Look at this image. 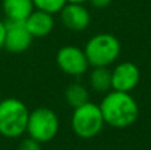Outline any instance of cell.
<instances>
[{
    "instance_id": "9",
    "label": "cell",
    "mask_w": 151,
    "mask_h": 150,
    "mask_svg": "<svg viewBox=\"0 0 151 150\" xmlns=\"http://www.w3.org/2000/svg\"><path fill=\"white\" fill-rule=\"evenodd\" d=\"M60 16L63 24L70 31H83L90 24V15L83 4L66 3L65 7L60 11Z\"/></svg>"
},
{
    "instance_id": "5",
    "label": "cell",
    "mask_w": 151,
    "mask_h": 150,
    "mask_svg": "<svg viewBox=\"0 0 151 150\" xmlns=\"http://www.w3.org/2000/svg\"><path fill=\"white\" fill-rule=\"evenodd\" d=\"M60 121L55 110L49 108H36L29 112L27 133L29 137L39 141L40 144H45L52 141L57 136Z\"/></svg>"
},
{
    "instance_id": "12",
    "label": "cell",
    "mask_w": 151,
    "mask_h": 150,
    "mask_svg": "<svg viewBox=\"0 0 151 150\" xmlns=\"http://www.w3.org/2000/svg\"><path fill=\"white\" fill-rule=\"evenodd\" d=\"M89 81L96 92H107L111 88V71L107 66H96L91 71Z\"/></svg>"
},
{
    "instance_id": "15",
    "label": "cell",
    "mask_w": 151,
    "mask_h": 150,
    "mask_svg": "<svg viewBox=\"0 0 151 150\" xmlns=\"http://www.w3.org/2000/svg\"><path fill=\"white\" fill-rule=\"evenodd\" d=\"M17 150H41V144L28 136L27 138L20 141Z\"/></svg>"
},
{
    "instance_id": "7",
    "label": "cell",
    "mask_w": 151,
    "mask_h": 150,
    "mask_svg": "<svg viewBox=\"0 0 151 150\" xmlns=\"http://www.w3.org/2000/svg\"><path fill=\"white\" fill-rule=\"evenodd\" d=\"M33 36L28 31L24 21L5 20V35L3 48L7 52L17 55L23 53L31 47Z\"/></svg>"
},
{
    "instance_id": "3",
    "label": "cell",
    "mask_w": 151,
    "mask_h": 150,
    "mask_svg": "<svg viewBox=\"0 0 151 150\" xmlns=\"http://www.w3.org/2000/svg\"><path fill=\"white\" fill-rule=\"evenodd\" d=\"M83 52L93 68L109 66L121 55V43L114 35L98 33L89 39Z\"/></svg>"
},
{
    "instance_id": "18",
    "label": "cell",
    "mask_w": 151,
    "mask_h": 150,
    "mask_svg": "<svg viewBox=\"0 0 151 150\" xmlns=\"http://www.w3.org/2000/svg\"><path fill=\"white\" fill-rule=\"evenodd\" d=\"M88 0H66V3H72V4H83Z\"/></svg>"
},
{
    "instance_id": "4",
    "label": "cell",
    "mask_w": 151,
    "mask_h": 150,
    "mask_svg": "<svg viewBox=\"0 0 151 150\" xmlns=\"http://www.w3.org/2000/svg\"><path fill=\"white\" fill-rule=\"evenodd\" d=\"M105 125L99 105L88 101L74 108L72 114V129L80 138H93L102 130Z\"/></svg>"
},
{
    "instance_id": "16",
    "label": "cell",
    "mask_w": 151,
    "mask_h": 150,
    "mask_svg": "<svg viewBox=\"0 0 151 150\" xmlns=\"http://www.w3.org/2000/svg\"><path fill=\"white\" fill-rule=\"evenodd\" d=\"M90 3L97 8H105L111 3V0H90Z\"/></svg>"
},
{
    "instance_id": "2",
    "label": "cell",
    "mask_w": 151,
    "mask_h": 150,
    "mask_svg": "<svg viewBox=\"0 0 151 150\" xmlns=\"http://www.w3.org/2000/svg\"><path fill=\"white\" fill-rule=\"evenodd\" d=\"M29 109L21 100L8 97L0 100V134L5 138H19L27 133Z\"/></svg>"
},
{
    "instance_id": "8",
    "label": "cell",
    "mask_w": 151,
    "mask_h": 150,
    "mask_svg": "<svg viewBox=\"0 0 151 150\" xmlns=\"http://www.w3.org/2000/svg\"><path fill=\"white\" fill-rule=\"evenodd\" d=\"M141 79L139 68L134 63L125 61L111 71V88L113 90L130 93L138 85Z\"/></svg>"
},
{
    "instance_id": "1",
    "label": "cell",
    "mask_w": 151,
    "mask_h": 150,
    "mask_svg": "<svg viewBox=\"0 0 151 150\" xmlns=\"http://www.w3.org/2000/svg\"><path fill=\"white\" fill-rule=\"evenodd\" d=\"M99 109L102 112L105 124L123 129L137 121L139 114V108L134 97L127 92L113 90L109 92L101 101Z\"/></svg>"
},
{
    "instance_id": "14",
    "label": "cell",
    "mask_w": 151,
    "mask_h": 150,
    "mask_svg": "<svg viewBox=\"0 0 151 150\" xmlns=\"http://www.w3.org/2000/svg\"><path fill=\"white\" fill-rule=\"evenodd\" d=\"M35 8L40 11H44L48 13H60V11L65 7L66 0H32Z\"/></svg>"
},
{
    "instance_id": "10",
    "label": "cell",
    "mask_w": 151,
    "mask_h": 150,
    "mask_svg": "<svg viewBox=\"0 0 151 150\" xmlns=\"http://www.w3.org/2000/svg\"><path fill=\"white\" fill-rule=\"evenodd\" d=\"M24 23H25L28 31L31 32V35L33 36V39L48 36L55 28V19H53L52 13L44 12V11L36 9V8L27 17Z\"/></svg>"
},
{
    "instance_id": "17",
    "label": "cell",
    "mask_w": 151,
    "mask_h": 150,
    "mask_svg": "<svg viewBox=\"0 0 151 150\" xmlns=\"http://www.w3.org/2000/svg\"><path fill=\"white\" fill-rule=\"evenodd\" d=\"M4 35H5V21H3L1 19H0V48H3Z\"/></svg>"
},
{
    "instance_id": "11",
    "label": "cell",
    "mask_w": 151,
    "mask_h": 150,
    "mask_svg": "<svg viewBox=\"0 0 151 150\" xmlns=\"http://www.w3.org/2000/svg\"><path fill=\"white\" fill-rule=\"evenodd\" d=\"M1 9L8 21H25L35 4L32 0H1Z\"/></svg>"
},
{
    "instance_id": "6",
    "label": "cell",
    "mask_w": 151,
    "mask_h": 150,
    "mask_svg": "<svg viewBox=\"0 0 151 150\" xmlns=\"http://www.w3.org/2000/svg\"><path fill=\"white\" fill-rule=\"evenodd\" d=\"M56 63L58 68L69 76H81L89 68V61L83 49L74 45H65L60 48L56 55Z\"/></svg>"
},
{
    "instance_id": "19",
    "label": "cell",
    "mask_w": 151,
    "mask_h": 150,
    "mask_svg": "<svg viewBox=\"0 0 151 150\" xmlns=\"http://www.w3.org/2000/svg\"><path fill=\"white\" fill-rule=\"evenodd\" d=\"M0 100H1V98H0Z\"/></svg>"
},
{
    "instance_id": "13",
    "label": "cell",
    "mask_w": 151,
    "mask_h": 150,
    "mask_svg": "<svg viewBox=\"0 0 151 150\" xmlns=\"http://www.w3.org/2000/svg\"><path fill=\"white\" fill-rule=\"evenodd\" d=\"M65 100L72 108H78L89 101V92L81 84H70L65 90Z\"/></svg>"
}]
</instances>
